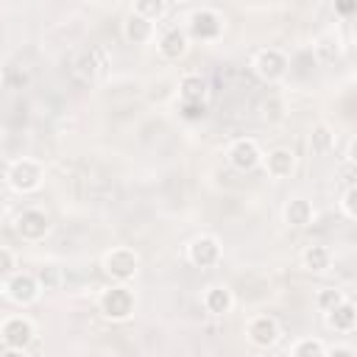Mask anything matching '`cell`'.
I'll return each instance as SVG.
<instances>
[{"mask_svg":"<svg viewBox=\"0 0 357 357\" xmlns=\"http://www.w3.org/2000/svg\"><path fill=\"white\" fill-rule=\"evenodd\" d=\"M100 265H103L106 276H112L114 282L126 284V282L134 279L137 271H139V254H137L131 245H114V248H109V251L103 254Z\"/></svg>","mask_w":357,"mask_h":357,"instance_id":"cell-1","label":"cell"},{"mask_svg":"<svg viewBox=\"0 0 357 357\" xmlns=\"http://www.w3.org/2000/svg\"><path fill=\"white\" fill-rule=\"evenodd\" d=\"M0 357H28V354H25L22 349H6V351H3Z\"/></svg>","mask_w":357,"mask_h":357,"instance_id":"cell-28","label":"cell"},{"mask_svg":"<svg viewBox=\"0 0 357 357\" xmlns=\"http://www.w3.org/2000/svg\"><path fill=\"white\" fill-rule=\"evenodd\" d=\"M0 293H3V282H0Z\"/></svg>","mask_w":357,"mask_h":357,"instance_id":"cell-30","label":"cell"},{"mask_svg":"<svg viewBox=\"0 0 357 357\" xmlns=\"http://www.w3.org/2000/svg\"><path fill=\"white\" fill-rule=\"evenodd\" d=\"M14 271H17V257H14V251L0 245V282H6Z\"/></svg>","mask_w":357,"mask_h":357,"instance_id":"cell-25","label":"cell"},{"mask_svg":"<svg viewBox=\"0 0 357 357\" xmlns=\"http://www.w3.org/2000/svg\"><path fill=\"white\" fill-rule=\"evenodd\" d=\"M98 307H100L103 318H109V321H126V318H131V312L137 307V298H134V290L128 284H120L117 282V284H112V287H106L100 293Z\"/></svg>","mask_w":357,"mask_h":357,"instance_id":"cell-2","label":"cell"},{"mask_svg":"<svg viewBox=\"0 0 357 357\" xmlns=\"http://www.w3.org/2000/svg\"><path fill=\"white\" fill-rule=\"evenodd\" d=\"M340 212L349 218V220H357V187L349 184L340 195Z\"/></svg>","mask_w":357,"mask_h":357,"instance_id":"cell-24","label":"cell"},{"mask_svg":"<svg viewBox=\"0 0 357 357\" xmlns=\"http://www.w3.org/2000/svg\"><path fill=\"white\" fill-rule=\"evenodd\" d=\"M326 357H354V351L349 346H335V349H326Z\"/></svg>","mask_w":357,"mask_h":357,"instance_id":"cell-27","label":"cell"},{"mask_svg":"<svg viewBox=\"0 0 357 357\" xmlns=\"http://www.w3.org/2000/svg\"><path fill=\"white\" fill-rule=\"evenodd\" d=\"M326 315V326L335 332H351L357 326V307L351 304V298H343L337 307H332Z\"/></svg>","mask_w":357,"mask_h":357,"instance_id":"cell-16","label":"cell"},{"mask_svg":"<svg viewBox=\"0 0 357 357\" xmlns=\"http://www.w3.org/2000/svg\"><path fill=\"white\" fill-rule=\"evenodd\" d=\"M187 45H190V39H187V33H184V28H167L162 36H159V42H156V47H159V53L165 56V59H170V61H176V59H181L184 53H187Z\"/></svg>","mask_w":357,"mask_h":357,"instance_id":"cell-14","label":"cell"},{"mask_svg":"<svg viewBox=\"0 0 357 357\" xmlns=\"http://www.w3.org/2000/svg\"><path fill=\"white\" fill-rule=\"evenodd\" d=\"M262 156H265V153L259 151L257 139H251V137L234 139V142L229 145V151H226L229 165H231L234 170H240V173H248V170H254L257 165H262Z\"/></svg>","mask_w":357,"mask_h":357,"instance_id":"cell-7","label":"cell"},{"mask_svg":"<svg viewBox=\"0 0 357 357\" xmlns=\"http://www.w3.org/2000/svg\"><path fill=\"white\" fill-rule=\"evenodd\" d=\"M343 298H346V293H343V290H337V287H324V290H318L315 304H318V310H321V312H329V310H332V307H337Z\"/></svg>","mask_w":357,"mask_h":357,"instance_id":"cell-23","label":"cell"},{"mask_svg":"<svg viewBox=\"0 0 357 357\" xmlns=\"http://www.w3.org/2000/svg\"><path fill=\"white\" fill-rule=\"evenodd\" d=\"M184 33H187V39L192 36V39H201V42H212V39H218V36L223 33V17H220L215 8L201 6V8H195V11L187 17Z\"/></svg>","mask_w":357,"mask_h":357,"instance_id":"cell-3","label":"cell"},{"mask_svg":"<svg viewBox=\"0 0 357 357\" xmlns=\"http://www.w3.org/2000/svg\"><path fill=\"white\" fill-rule=\"evenodd\" d=\"M33 335H36V329L25 315H11L0 324V340L6 343V349H22L25 351L33 343Z\"/></svg>","mask_w":357,"mask_h":357,"instance_id":"cell-8","label":"cell"},{"mask_svg":"<svg viewBox=\"0 0 357 357\" xmlns=\"http://www.w3.org/2000/svg\"><path fill=\"white\" fill-rule=\"evenodd\" d=\"M332 145H335V134L329 131V126H324V123L315 126L310 134V148L315 153H326V151H332Z\"/></svg>","mask_w":357,"mask_h":357,"instance_id":"cell-22","label":"cell"},{"mask_svg":"<svg viewBox=\"0 0 357 357\" xmlns=\"http://www.w3.org/2000/svg\"><path fill=\"white\" fill-rule=\"evenodd\" d=\"M187 259L195 268H212L220 262V243L212 234H198L195 240H190L187 245Z\"/></svg>","mask_w":357,"mask_h":357,"instance_id":"cell-10","label":"cell"},{"mask_svg":"<svg viewBox=\"0 0 357 357\" xmlns=\"http://www.w3.org/2000/svg\"><path fill=\"white\" fill-rule=\"evenodd\" d=\"M262 165L271 178H290L296 170V153L290 148H273L268 156H262Z\"/></svg>","mask_w":357,"mask_h":357,"instance_id":"cell-12","label":"cell"},{"mask_svg":"<svg viewBox=\"0 0 357 357\" xmlns=\"http://www.w3.org/2000/svg\"><path fill=\"white\" fill-rule=\"evenodd\" d=\"M279 324L273 315H254L245 324V337L257 346V349H271L279 340Z\"/></svg>","mask_w":357,"mask_h":357,"instance_id":"cell-11","label":"cell"},{"mask_svg":"<svg viewBox=\"0 0 357 357\" xmlns=\"http://www.w3.org/2000/svg\"><path fill=\"white\" fill-rule=\"evenodd\" d=\"M3 293H6L14 304L28 307V304H33V301L39 298L42 287H39V282H36V273H31V271H14V273L3 282Z\"/></svg>","mask_w":357,"mask_h":357,"instance_id":"cell-5","label":"cell"},{"mask_svg":"<svg viewBox=\"0 0 357 357\" xmlns=\"http://www.w3.org/2000/svg\"><path fill=\"white\" fill-rule=\"evenodd\" d=\"M290 357H326V346L321 337H301L293 343Z\"/></svg>","mask_w":357,"mask_h":357,"instance_id":"cell-20","label":"cell"},{"mask_svg":"<svg viewBox=\"0 0 357 357\" xmlns=\"http://www.w3.org/2000/svg\"><path fill=\"white\" fill-rule=\"evenodd\" d=\"M251 67H254V73L265 84H273V81L284 78V73H287V56L279 47H262V50L254 53Z\"/></svg>","mask_w":357,"mask_h":357,"instance_id":"cell-6","label":"cell"},{"mask_svg":"<svg viewBox=\"0 0 357 357\" xmlns=\"http://www.w3.org/2000/svg\"><path fill=\"white\" fill-rule=\"evenodd\" d=\"M131 11H134V14H139V17H145V20H151V22H156V20H162V17H165L167 3H165V0H137Z\"/></svg>","mask_w":357,"mask_h":357,"instance_id":"cell-21","label":"cell"},{"mask_svg":"<svg viewBox=\"0 0 357 357\" xmlns=\"http://www.w3.org/2000/svg\"><path fill=\"white\" fill-rule=\"evenodd\" d=\"M6 178H8L11 190H17V192H33V190H39V184L45 178V170H42V165L36 159L22 156V159L11 162Z\"/></svg>","mask_w":357,"mask_h":357,"instance_id":"cell-4","label":"cell"},{"mask_svg":"<svg viewBox=\"0 0 357 357\" xmlns=\"http://www.w3.org/2000/svg\"><path fill=\"white\" fill-rule=\"evenodd\" d=\"M301 265H304L310 273H324V271L332 265V251H329L326 245L312 243V245L304 248V254H301Z\"/></svg>","mask_w":357,"mask_h":357,"instance_id":"cell-19","label":"cell"},{"mask_svg":"<svg viewBox=\"0 0 357 357\" xmlns=\"http://www.w3.org/2000/svg\"><path fill=\"white\" fill-rule=\"evenodd\" d=\"M284 223L287 226H293V229H304V226H310L312 223V218H315V209H312V204L307 201V198H301V195H293L287 204H284Z\"/></svg>","mask_w":357,"mask_h":357,"instance_id":"cell-15","label":"cell"},{"mask_svg":"<svg viewBox=\"0 0 357 357\" xmlns=\"http://www.w3.org/2000/svg\"><path fill=\"white\" fill-rule=\"evenodd\" d=\"M201 304L209 315H226L231 307H234V296L226 284H209L201 296Z\"/></svg>","mask_w":357,"mask_h":357,"instance_id":"cell-13","label":"cell"},{"mask_svg":"<svg viewBox=\"0 0 357 357\" xmlns=\"http://www.w3.org/2000/svg\"><path fill=\"white\" fill-rule=\"evenodd\" d=\"M0 81H3V67H0Z\"/></svg>","mask_w":357,"mask_h":357,"instance_id":"cell-29","label":"cell"},{"mask_svg":"<svg viewBox=\"0 0 357 357\" xmlns=\"http://www.w3.org/2000/svg\"><path fill=\"white\" fill-rule=\"evenodd\" d=\"M178 98H181V103H204L206 81L198 73H184L178 81Z\"/></svg>","mask_w":357,"mask_h":357,"instance_id":"cell-18","label":"cell"},{"mask_svg":"<svg viewBox=\"0 0 357 357\" xmlns=\"http://www.w3.org/2000/svg\"><path fill=\"white\" fill-rule=\"evenodd\" d=\"M14 229H17V234H20L22 240L39 243V240H45V234L50 231V218H47L42 209L31 206V209H22V212L17 215Z\"/></svg>","mask_w":357,"mask_h":357,"instance_id":"cell-9","label":"cell"},{"mask_svg":"<svg viewBox=\"0 0 357 357\" xmlns=\"http://www.w3.org/2000/svg\"><path fill=\"white\" fill-rule=\"evenodd\" d=\"M123 33H126V39H128L131 45H145V42L153 39L156 25H153L151 20H145V17H139V14L131 11V14L126 17V22H123Z\"/></svg>","mask_w":357,"mask_h":357,"instance_id":"cell-17","label":"cell"},{"mask_svg":"<svg viewBox=\"0 0 357 357\" xmlns=\"http://www.w3.org/2000/svg\"><path fill=\"white\" fill-rule=\"evenodd\" d=\"M204 112H206V103H181V114L190 117V120L204 117Z\"/></svg>","mask_w":357,"mask_h":357,"instance_id":"cell-26","label":"cell"}]
</instances>
